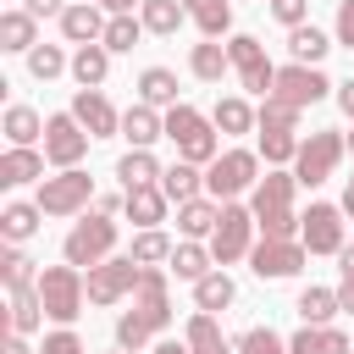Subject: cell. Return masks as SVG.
Masks as SVG:
<instances>
[{"mask_svg": "<svg viewBox=\"0 0 354 354\" xmlns=\"http://www.w3.org/2000/svg\"><path fill=\"white\" fill-rule=\"evenodd\" d=\"M293 188H299L293 171H266V177L254 183L249 210H254V227H260L266 238H299V221H304V216H293Z\"/></svg>", "mask_w": 354, "mask_h": 354, "instance_id": "obj_1", "label": "cell"}, {"mask_svg": "<svg viewBox=\"0 0 354 354\" xmlns=\"http://www.w3.org/2000/svg\"><path fill=\"white\" fill-rule=\"evenodd\" d=\"M39 299H44V315L50 321L72 326L83 315V304H88V277L77 266H44L39 271Z\"/></svg>", "mask_w": 354, "mask_h": 354, "instance_id": "obj_2", "label": "cell"}, {"mask_svg": "<svg viewBox=\"0 0 354 354\" xmlns=\"http://www.w3.org/2000/svg\"><path fill=\"white\" fill-rule=\"evenodd\" d=\"M166 138L177 144V160H194V166H210V160L221 155L216 122H205L194 105H171V111H166Z\"/></svg>", "mask_w": 354, "mask_h": 354, "instance_id": "obj_3", "label": "cell"}, {"mask_svg": "<svg viewBox=\"0 0 354 354\" xmlns=\"http://www.w3.org/2000/svg\"><path fill=\"white\" fill-rule=\"evenodd\" d=\"M254 183H260V155H254V149H227V155H216L210 171H205V194H210L216 205H232L238 194H254Z\"/></svg>", "mask_w": 354, "mask_h": 354, "instance_id": "obj_4", "label": "cell"}, {"mask_svg": "<svg viewBox=\"0 0 354 354\" xmlns=\"http://www.w3.org/2000/svg\"><path fill=\"white\" fill-rule=\"evenodd\" d=\"M111 249H116V221H111V216H100V210H94V216H83V221L66 232V243H61L66 266H77V271H83V266H88V271H94V266H105V260H111Z\"/></svg>", "mask_w": 354, "mask_h": 354, "instance_id": "obj_5", "label": "cell"}, {"mask_svg": "<svg viewBox=\"0 0 354 354\" xmlns=\"http://www.w3.org/2000/svg\"><path fill=\"white\" fill-rule=\"evenodd\" d=\"M343 149H348V138H343V133H332V127H321V133H310V138L299 144V160H293V177H299L304 188H315V183H326V177L337 171V160H343Z\"/></svg>", "mask_w": 354, "mask_h": 354, "instance_id": "obj_6", "label": "cell"}, {"mask_svg": "<svg viewBox=\"0 0 354 354\" xmlns=\"http://www.w3.org/2000/svg\"><path fill=\"white\" fill-rule=\"evenodd\" d=\"M88 199H94V177L72 166V171H61V177H44V183H39V199H33V205H39L44 216H77V210H83Z\"/></svg>", "mask_w": 354, "mask_h": 354, "instance_id": "obj_7", "label": "cell"}, {"mask_svg": "<svg viewBox=\"0 0 354 354\" xmlns=\"http://www.w3.org/2000/svg\"><path fill=\"white\" fill-rule=\"evenodd\" d=\"M304 243L299 238H260L254 249H249V271L260 277V282H282V277H299L304 271Z\"/></svg>", "mask_w": 354, "mask_h": 354, "instance_id": "obj_8", "label": "cell"}, {"mask_svg": "<svg viewBox=\"0 0 354 354\" xmlns=\"http://www.w3.org/2000/svg\"><path fill=\"white\" fill-rule=\"evenodd\" d=\"M227 55H232V72L243 77V88L260 94V100H271V88H277V66L266 61V44H260L254 33H238V39L227 44Z\"/></svg>", "mask_w": 354, "mask_h": 354, "instance_id": "obj_9", "label": "cell"}, {"mask_svg": "<svg viewBox=\"0 0 354 354\" xmlns=\"http://www.w3.org/2000/svg\"><path fill=\"white\" fill-rule=\"evenodd\" d=\"M83 155H88V133H83V122H77L72 111H55V116L44 122V160L61 166V171H72Z\"/></svg>", "mask_w": 354, "mask_h": 354, "instance_id": "obj_10", "label": "cell"}, {"mask_svg": "<svg viewBox=\"0 0 354 354\" xmlns=\"http://www.w3.org/2000/svg\"><path fill=\"white\" fill-rule=\"evenodd\" d=\"M249 232H254V210H243V205H221V221H216V232H210V254H216V266L243 260V254H249Z\"/></svg>", "mask_w": 354, "mask_h": 354, "instance_id": "obj_11", "label": "cell"}, {"mask_svg": "<svg viewBox=\"0 0 354 354\" xmlns=\"http://www.w3.org/2000/svg\"><path fill=\"white\" fill-rule=\"evenodd\" d=\"M299 243L310 254H343V205H310L299 221Z\"/></svg>", "mask_w": 354, "mask_h": 354, "instance_id": "obj_12", "label": "cell"}, {"mask_svg": "<svg viewBox=\"0 0 354 354\" xmlns=\"http://www.w3.org/2000/svg\"><path fill=\"white\" fill-rule=\"evenodd\" d=\"M138 277H144V266H138L133 254L94 266V271H88V304H116V299H127V293L138 288Z\"/></svg>", "mask_w": 354, "mask_h": 354, "instance_id": "obj_13", "label": "cell"}, {"mask_svg": "<svg viewBox=\"0 0 354 354\" xmlns=\"http://www.w3.org/2000/svg\"><path fill=\"white\" fill-rule=\"evenodd\" d=\"M133 315L149 326V332H166L171 326V299H166V271L160 266H144L138 288H133Z\"/></svg>", "mask_w": 354, "mask_h": 354, "instance_id": "obj_14", "label": "cell"}, {"mask_svg": "<svg viewBox=\"0 0 354 354\" xmlns=\"http://www.w3.org/2000/svg\"><path fill=\"white\" fill-rule=\"evenodd\" d=\"M326 88H332V83H326L315 66H299V61H293V66H282V72H277V88H271V100H288L293 111H304V105H315Z\"/></svg>", "mask_w": 354, "mask_h": 354, "instance_id": "obj_15", "label": "cell"}, {"mask_svg": "<svg viewBox=\"0 0 354 354\" xmlns=\"http://www.w3.org/2000/svg\"><path fill=\"white\" fill-rule=\"evenodd\" d=\"M72 116L83 122L88 138H111V133H122V116L111 111V100H105L100 88H77V94H72Z\"/></svg>", "mask_w": 354, "mask_h": 354, "instance_id": "obj_16", "label": "cell"}, {"mask_svg": "<svg viewBox=\"0 0 354 354\" xmlns=\"http://www.w3.org/2000/svg\"><path fill=\"white\" fill-rule=\"evenodd\" d=\"M122 138L133 144V149H149L155 138H166V116H155V105H127L122 111Z\"/></svg>", "mask_w": 354, "mask_h": 354, "instance_id": "obj_17", "label": "cell"}, {"mask_svg": "<svg viewBox=\"0 0 354 354\" xmlns=\"http://www.w3.org/2000/svg\"><path fill=\"white\" fill-rule=\"evenodd\" d=\"M61 33H66L72 44H100V39H105L100 6H66V11H61Z\"/></svg>", "mask_w": 354, "mask_h": 354, "instance_id": "obj_18", "label": "cell"}, {"mask_svg": "<svg viewBox=\"0 0 354 354\" xmlns=\"http://www.w3.org/2000/svg\"><path fill=\"white\" fill-rule=\"evenodd\" d=\"M216 221H221V205H216V199H188V205H177V232L194 238V243L210 238Z\"/></svg>", "mask_w": 354, "mask_h": 354, "instance_id": "obj_19", "label": "cell"}, {"mask_svg": "<svg viewBox=\"0 0 354 354\" xmlns=\"http://www.w3.org/2000/svg\"><path fill=\"white\" fill-rule=\"evenodd\" d=\"M288 354H354V348L337 326H304V332L288 337Z\"/></svg>", "mask_w": 354, "mask_h": 354, "instance_id": "obj_20", "label": "cell"}, {"mask_svg": "<svg viewBox=\"0 0 354 354\" xmlns=\"http://www.w3.org/2000/svg\"><path fill=\"white\" fill-rule=\"evenodd\" d=\"M138 22H144V33L171 39V33L188 22V11H183V0H144V6H138Z\"/></svg>", "mask_w": 354, "mask_h": 354, "instance_id": "obj_21", "label": "cell"}, {"mask_svg": "<svg viewBox=\"0 0 354 354\" xmlns=\"http://www.w3.org/2000/svg\"><path fill=\"white\" fill-rule=\"evenodd\" d=\"M39 44V17H28V11H0V50H33Z\"/></svg>", "mask_w": 354, "mask_h": 354, "instance_id": "obj_22", "label": "cell"}, {"mask_svg": "<svg viewBox=\"0 0 354 354\" xmlns=\"http://www.w3.org/2000/svg\"><path fill=\"white\" fill-rule=\"evenodd\" d=\"M105 72H111V50H105V44H77V55H72V77H77V88H100Z\"/></svg>", "mask_w": 354, "mask_h": 354, "instance_id": "obj_23", "label": "cell"}, {"mask_svg": "<svg viewBox=\"0 0 354 354\" xmlns=\"http://www.w3.org/2000/svg\"><path fill=\"white\" fill-rule=\"evenodd\" d=\"M116 177H122V194H133V188L160 183V166H155V155H149V149H127V155L116 160Z\"/></svg>", "mask_w": 354, "mask_h": 354, "instance_id": "obj_24", "label": "cell"}, {"mask_svg": "<svg viewBox=\"0 0 354 354\" xmlns=\"http://www.w3.org/2000/svg\"><path fill=\"white\" fill-rule=\"evenodd\" d=\"M160 188H166V199H177V205H188V199H199V188H205V177H199V166H194V160H171V166L160 171Z\"/></svg>", "mask_w": 354, "mask_h": 354, "instance_id": "obj_25", "label": "cell"}, {"mask_svg": "<svg viewBox=\"0 0 354 354\" xmlns=\"http://www.w3.org/2000/svg\"><path fill=\"white\" fill-rule=\"evenodd\" d=\"M122 199H127V216H133V221H138L144 232H149V227H155V221L166 216V205H171L160 183H149V188H133V194H122Z\"/></svg>", "mask_w": 354, "mask_h": 354, "instance_id": "obj_26", "label": "cell"}, {"mask_svg": "<svg viewBox=\"0 0 354 354\" xmlns=\"http://www.w3.org/2000/svg\"><path fill=\"white\" fill-rule=\"evenodd\" d=\"M293 310H299L304 326H332V315H337L343 304H337V288H304Z\"/></svg>", "mask_w": 354, "mask_h": 354, "instance_id": "obj_27", "label": "cell"}, {"mask_svg": "<svg viewBox=\"0 0 354 354\" xmlns=\"http://www.w3.org/2000/svg\"><path fill=\"white\" fill-rule=\"evenodd\" d=\"M183 343H188L194 354H232V343L221 337L216 315H188V326H183Z\"/></svg>", "mask_w": 354, "mask_h": 354, "instance_id": "obj_28", "label": "cell"}, {"mask_svg": "<svg viewBox=\"0 0 354 354\" xmlns=\"http://www.w3.org/2000/svg\"><path fill=\"white\" fill-rule=\"evenodd\" d=\"M183 11H188V22H199L205 39H221L232 28V6L227 0H183Z\"/></svg>", "mask_w": 354, "mask_h": 354, "instance_id": "obj_29", "label": "cell"}, {"mask_svg": "<svg viewBox=\"0 0 354 354\" xmlns=\"http://www.w3.org/2000/svg\"><path fill=\"white\" fill-rule=\"evenodd\" d=\"M188 66H194V77H199V83H221V77L232 72V55H227L216 39H205V44H194Z\"/></svg>", "mask_w": 354, "mask_h": 354, "instance_id": "obj_30", "label": "cell"}, {"mask_svg": "<svg viewBox=\"0 0 354 354\" xmlns=\"http://www.w3.org/2000/svg\"><path fill=\"white\" fill-rule=\"evenodd\" d=\"M33 177H44V155H39V149H6V155H0V183H6V188L33 183Z\"/></svg>", "mask_w": 354, "mask_h": 354, "instance_id": "obj_31", "label": "cell"}, {"mask_svg": "<svg viewBox=\"0 0 354 354\" xmlns=\"http://www.w3.org/2000/svg\"><path fill=\"white\" fill-rule=\"evenodd\" d=\"M232 293H238V288H232V277H227V271H210V277H199V282H194V304H199V315L227 310V304H232Z\"/></svg>", "mask_w": 354, "mask_h": 354, "instance_id": "obj_32", "label": "cell"}, {"mask_svg": "<svg viewBox=\"0 0 354 354\" xmlns=\"http://www.w3.org/2000/svg\"><path fill=\"white\" fill-rule=\"evenodd\" d=\"M44 321V299H39V288H11V321H6V332H33Z\"/></svg>", "mask_w": 354, "mask_h": 354, "instance_id": "obj_33", "label": "cell"}, {"mask_svg": "<svg viewBox=\"0 0 354 354\" xmlns=\"http://www.w3.org/2000/svg\"><path fill=\"white\" fill-rule=\"evenodd\" d=\"M138 94H144V105H183L177 100V72H166V66H144Z\"/></svg>", "mask_w": 354, "mask_h": 354, "instance_id": "obj_34", "label": "cell"}, {"mask_svg": "<svg viewBox=\"0 0 354 354\" xmlns=\"http://www.w3.org/2000/svg\"><path fill=\"white\" fill-rule=\"evenodd\" d=\"M6 138H11V149H33V138H44L39 111L33 105H11L6 111Z\"/></svg>", "mask_w": 354, "mask_h": 354, "instance_id": "obj_35", "label": "cell"}, {"mask_svg": "<svg viewBox=\"0 0 354 354\" xmlns=\"http://www.w3.org/2000/svg\"><path fill=\"white\" fill-rule=\"evenodd\" d=\"M210 260H216V254H210L205 243H194V238H183V243L171 249V271H177L183 282H199V277H210Z\"/></svg>", "mask_w": 354, "mask_h": 354, "instance_id": "obj_36", "label": "cell"}, {"mask_svg": "<svg viewBox=\"0 0 354 354\" xmlns=\"http://www.w3.org/2000/svg\"><path fill=\"white\" fill-rule=\"evenodd\" d=\"M326 50H332V39H326V33H321V28H310V22H304V28H293V33H288V55H293V61H299V66H315V61H321V55H326Z\"/></svg>", "mask_w": 354, "mask_h": 354, "instance_id": "obj_37", "label": "cell"}, {"mask_svg": "<svg viewBox=\"0 0 354 354\" xmlns=\"http://www.w3.org/2000/svg\"><path fill=\"white\" fill-rule=\"evenodd\" d=\"M39 221H44V210H39V205H6V210H0V232H6V243L33 238V232H39Z\"/></svg>", "mask_w": 354, "mask_h": 354, "instance_id": "obj_38", "label": "cell"}, {"mask_svg": "<svg viewBox=\"0 0 354 354\" xmlns=\"http://www.w3.org/2000/svg\"><path fill=\"white\" fill-rule=\"evenodd\" d=\"M210 122H216V133H249V127H260L254 111H249V100H216Z\"/></svg>", "mask_w": 354, "mask_h": 354, "instance_id": "obj_39", "label": "cell"}, {"mask_svg": "<svg viewBox=\"0 0 354 354\" xmlns=\"http://www.w3.org/2000/svg\"><path fill=\"white\" fill-rule=\"evenodd\" d=\"M171 249H177V243H171L160 227H149V232H138V238H133V249H127V254H133L138 266H160V260H171Z\"/></svg>", "mask_w": 354, "mask_h": 354, "instance_id": "obj_40", "label": "cell"}, {"mask_svg": "<svg viewBox=\"0 0 354 354\" xmlns=\"http://www.w3.org/2000/svg\"><path fill=\"white\" fill-rule=\"evenodd\" d=\"M0 282H6V288H39V271H33V260H28L17 243L0 254Z\"/></svg>", "mask_w": 354, "mask_h": 354, "instance_id": "obj_41", "label": "cell"}, {"mask_svg": "<svg viewBox=\"0 0 354 354\" xmlns=\"http://www.w3.org/2000/svg\"><path fill=\"white\" fill-rule=\"evenodd\" d=\"M254 122H260V133H299V111L288 100H266L254 111Z\"/></svg>", "mask_w": 354, "mask_h": 354, "instance_id": "obj_42", "label": "cell"}, {"mask_svg": "<svg viewBox=\"0 0 354 354\" xmlns=\"http://www.w3.org/2000/svg\"><path fill=\"white\" fill-rule=\"evenodd\" d=\"M66 66H72V61H66V55H61L55 44H33V50H28V72H33L39 83H50V77H61Z\"/></svg>", "mask_w": 354, "mask_h": 354, "instance_id": "obj_43", "label": "cell"}, {"mask_svg": "<svg viewBox=\"0 0 354 354\" xmlns=\"http://www.w3.org/2000/svg\"><path fill=\"white\" fill-rule=\"evenodd\" d=\"M138 39H144V22H138V17H111L100 44H105V50H133Z\"/></svg>", "mask_w": 354, "mask_h": 354, "instance_id": "obj_44", "label": "cell"}, {"mask_svg": "<svg viewBox=\"0 0 354 354\" xmlns=\"http://www.w3.org/2000/svg\"><path fill=\"white\" fill-rule=\"evenodd\" d=\"M299 133H260V149H266V160L271 166H282V160H299Z\"/></svg>", "mask_w": 354, "mask_h": 354, "instance_id": "obj_45", "label": "cell"}, {"mask_svg": "<svg viewBox=\"0 0 354 354\" xmlns=\"http://www.w3.org/2000/svg\"><path fill=\"white\" fill-rule=\"evenodd\" d=\"M238 354H288V343H282L271 326H249V332L238 337Z\"/></svg>", "mask_w": 354, "mask_h": 354, "instance_id": "obj_46", "label": "cell"}, {"mask_svg": "<svg viewBox=\"0 0 354 354\" xmlns=\"http://www.w3.org/2000/svg\"><path fill=\"white\" fill-rule=\"evenodd\" d=\"M271 17L293 33V28H304V17H310V0H271Z\"/></svg>", "mask_w": 354, "mask_h": 354, "instance_id": "obj_47", "label": "cell"}, {"mask_svg": "<svg viewBox=\"0 0 354 354\" xmlns=\"http://www.w3.org/2000/svg\"><path fill=\"white\" fill-rule=\"evenodd\" d=\"M39 354H88V348H83V337H77L72 326H61V332H50V337H44V348H39Z\"/></svg>", "mask_w": 354, "mask_h": 354, "instance_id": "obj_48", "label": "cell"}, {"mask_svg": "<svg viewBox=\"0 0 354 354\" xmlns=\"http://www.w3.org/2000/svg\"><path fill=\"white\" fill-rule=\"evenodd\" d=\"M337 44L354 50V0H337Z\"/></svg>", "mask_w": 354, "mask_h": 354, "instance_id": "obj_49", "label": "cell"}, {"mask_svg": "<svg viewBox=\"0 0 354 354\" xmlns=\"http://www.w3.org/2000/svg\"><path fill=\"white\" fill-rule=\"evenodd\" d=\"M22 11H28V17H61L66 0H22Z\"/></svg>", "mask_w": 354, "mask_h": 354, "instance_id": "obj_50", "label": "cell"}, {"mask_svg": "<svg viewBox=\"0 0 354 354\" xmlns=\"http://www.w3.org/2000/svg\"><path fill=\"white\" fill-rule=\"evenodd\" d=\"M100 11H111V17H133V6H144V0H94Z\"/></svg>", "mask_w": 354, "mask_h": 354, "instance_id": "obj_51", "label": "cell"}, {"mask_svg": "<svg viewBox=\"0 0 354 354\" xmlns=\"http://www.w3.org/2000/svg\"><path fill=\"white\" fill-rule=\"evenodd\" d=\"M94 210H100V216H116V210H127V199H116V194H100V199H94Z\"/></svg>", "mask_w": 354, "mask_h": 354, "instance_id": "obj_52", "label": "cell"}, {"mask_svg": "<svg viewBox=\"0 0 354 354\" xmlns=\"http://www.w3.org/2000/svg\"><path fill=\"white\" fill-rule=\"evenodd\" d=\"M0 354H33V348H28V337H22V332H6V343H0Z\"/></svg>", "mask_w": 354, "mask_h": 354, "instance_id": "obj_53", "label": "cell"}, {"mask_svg": "<svg viewBox=\"0 0 354 354\" xmlns=\"http://www.w3.org/2000/svg\"><path fill=\"white\" fill-rule=\"evenodd\" d=\"M337 105H343V116H354V77L337 83Z\"/></svg>", "mask_w": 354, "mask_h": 354, "instance_id": "obj_54", "label": "cell"}, {"mask_svg": "<svg viewBox=\"0 0 354 354\" xmlns=\"http://www.w3.org/2000/svg\"><path fill=\"white\" fill-rule=\"evenodd\" d=\"M337 271L354 282V243H343V254H337Z\"/></svg>", "mask_w": 354, "mask_h": 354, "instance_id": "obj_55", "label": "cell"}, {"mask_svg": "<svg viewBox=\"0 0 354 354\" xmlns=\"http://www.w3.org/2000/svg\"><path fill=\"white\" fill-rule=\"evenodd\" d=\"M337 304H343V310L354 315V282H348V277H343V288H337Z\"/></svg>", "mask_w": 354, "mask_h": 354, "instance_id": "obj_56", "label": "cell"}, {"mask_svg": "<svg viewBox=\"0 0 354 354\" xmlns=\"http://www.w3.org/2000/svg\"><path fill=\"white\" fill-rule=\"evenodd\" d=\"M149 354H194V348H188V343H177V337H171V343H155V348H149Z\"/></svg>", "mask_w": 354, "mask_h": 354, "instance_id": "obj_57", "label": "cell"}, {"mask_svg": "<svg viewBox=\"0 0 354 354\" xmlns=\"http://www.w3.org/2000/svg\"><path fill=\"white\" fill-rule=\"evenodd\" d=\"M343 216H354V177H348V188H343Z\"/></svg>", "mask_w": 354, "mask_h": 354, "instance_id": "obj_58", "label": "cell"}, {"mask_svg": "<svg viewBox=\"0 0 354 354\" xmlns=\"http://www.w3.org/2000/svg\"><path fill=\"white\" fill-rule=\"evenodd\" d=\"M348 149H354V133H348Z\"/></svg>", "mask_w": 354, "mask_h": 354, "instance_id": "obj_59", "label": "cell"}]
</instances>
